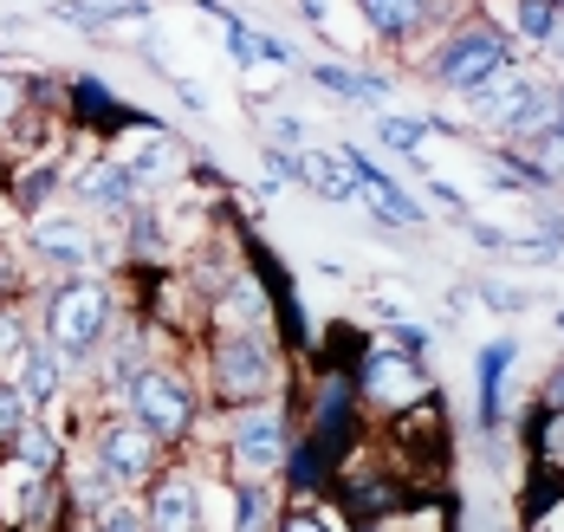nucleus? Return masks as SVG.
I'll list each match as a JSON object with an SVG mask.
<instances>
[{"mask_svg":"<svg viewBox=\"0 0 564 532\" xmlns=\"http://www.w3.org/2000/svg\"><path fill=\"white\" fill-rule=\"evenodd\" d=\"M558 332H564V312H558Z\"/></svg>","mask_w":564,"mask_h":532,"instance_id":"7c9ffc66","label":"nucleus"},{"mask_svg":"<svg viewBox=\"0 0 564 532\" xmlns=\"http://www.w3.org/2000/svg\"><path fill=\"white\" fill-rule=\"evenodd\" d=\"M221 312L234 318V325H260V312H267V298H260L253 286H247V280H240V286H234V293L221 298Z\"/></svg>","mask_w":564,"mask_h":532,"instance_id":"6ab92c4d","label":"nucleus"},{"mask_svg":"<svg viewBox=\"0 0 564 532\" xmlns=\"http://www.w3.org/2000/svg\"><path fill=\"white\" fill-rule=\"evenodd\" d=\"M545 46H552V53H558V59H564V13H558V20H552V33H545Z\"/></svg>","mask_w":564,"mask_h":532,"instance_id":"c85d7f7f","label":"nucleus"},{"mask_svg":"<svg viewBox=\"0 0 564 532\" xmlns=\"http://www.w3.org/2000/svg\"><path fill=\"white\" fill-rule=\"evenodd\" d=\"M33 247L65 260V267H91L98 260V247H91V235L78 221H33Z\"/></svg>","mask_w":564,"mask_h":532,"instance_id":"6e6552de","label":"nucleus"},{"mask_svg":"<svg viewBox=\"0 0 564 532\" xmlns=\"http://www.w3.org/2000/svg\"><path fill=\"white\" fill-rule=\"evenodd\" d=\"M285 455V428L273 410H247L234 415V468L247 474V480H267V474L280 468Z\"/></svg>","mask_w":564,"mask_h":532,"instance_id":"20e7f679","label":"nucleus"},{"mask_svg":"<svg viewBox=\"0 0 564 532\" xmlns=\"http://www.w3.org/2000/svg\"><path fill=\"white\" fill-rule=\"evenodd\" d=\"M480 293L494 298V305H500V312H519V305H525V298H519V293H507V286H480Z\"/></svg>","mask_w":564,"mask_h":532,"instance_id":"a878e982","label":"nucleus"},{"mask_svg":"<svg viewBox=\"0 0 564 532\" xmlns=\"http://www.w3.org/2000/svg\"><path fill=\"white\" fill-rule=\"evenodd\" d=\"M552 403H564V370L552 377Z\"/></svg>","mask_w":564,"mask_h":532,"instance_id":"c756f323","label":"nucleus"},{"mask_svg":"<svg viewBox=\"0 0 564 532\" xmlns=\"http://www.w3.org/2000/svg\"><path fill=\"white\" fill-rule=\"evenodd\" d=\"M305 188H318L325 202H344V195H357V182H350V156H344V150H325V156H312V163H305Z\"/></svg>","mask_w":564,"mask_h":532,"instance_id":"f8f14e48","label":"nucleus"},{"mask_svg":"<svg viewBox=\"0 0 564 532\" xmlns=\"http://www.w3.org/2000/svg\"><path fill=\"white\" fill-rule=\"evenodd\" d=\"M552 7H564V0H552Z\"/></svg>","mask_w":564,"mask_h":532,"instance_id":"2f4dec72","label":"nucleus"},{"mask_svg":"<svg viewBox=\"0 0 564 532\" xmlns=\"http://www.w3.org/2000/svg\"><path fill=\"white\" fill-rule=\"evenodd\" d=\"M130 410H137V422H143L156 442H170V435L188 428L195 403H188V390L175 383L170 370H137V377H130Z\"/></svg>","mask_w":564,"mask_h":532,"instance_id":"f03ea898","label":"nucleus"},{"mask_svg":"<svg viewBox=\"0 0 564 532\" xmlns=\"http://www.w3.org/2000/svg\"><path fill=\"white\" fill-rule=\"evenodd\" d=\"M195 513H202L195 487L188 480H163L156 500H150V532H195Z\"/></svg>","mask_w":564,"mask_h":532,"instance_id":"1a4fd4ad","label":"nucleus"},{"mask_svg":"<svg viewBox=\"0 0 564 532\" xmlns=\"http://www.w3.org/2000/svg\"><path fill=\"white\" fill-rule=\"evenodd\" d=\"M46 188H53V170H33V176H26V202H40Z\"/></svg>","mask_w":564,"mask_h":532,"instance_id":"bb28decb","label":"nucleus"},{"mask_svg":"<svg viewBox=\"0 0 564 532\" xmlns=\"http://www.w3.org/2000/svg\"><path fill=\"white\" fill-rule=\"evenodd\" d=\"M221 383L227 390H240V397H253V390L273 383V351L260 345V332H240V338H227L221 345Z\"/></svg>","mask_w":564,"mask_h":532,"instance_id":"423d86ee","label":"nucleus"},{"mask_svg":"<svg viewBox=\"0 0 564 532\" xmlns=\"http://www.w3.org/2000/svg\"><path fill=\"white\" fill-rule=\"evenodd\" d=\"M105 318H111V293L98 280H72L65 293H53L46 332H53L58 351H91V338L105 332Z\"/></svg>","mask_w":564,"mask_h":532,"instance_id":"f257e3e1","label":"nucleus"},{"mask_svg":"<svg viewBox=\"0 0 564 532\" xmlns=\"http://www.w3.org/2000/svg\"><path fill=\"white\" fill-rule=\"evenodd\" d=\"M98 462L111 468V480H150L156 474V435L143 422H105Z\"/></svg>","mask_w":564,"mask_h":532,"instance_id":"39448f33","label":"nucleus"},{"mask_svg":"<svg viewBox=\"0 0 564 532\" xmlns=\"http://www.w3.org/2000/svg\"><path fill=\"white\" fill-rule=\"evenodd\" d=\"M552 20H558V7H552V0H512V26H519V33L545 40V33H552Z\"/></svg>","mask_w":564,"mask_h":532,"instance_id":"f3484780","label":"nucleus"},{"mask_svg":"<svg viewBox=\"0 0 564 532\" xmlns=\"http://www.w3.org/2000/svg\"><path fill=\"white\" fill-rule=\"evenodd\" d=\"M98 520H105V532H150V513H137V507H123V500H111Z\"/></svg>","mask_w":564,"mask_h":532,"instance_id":"4be33fe9","label":"nucleus"},{"mask_svg":"<svg viewBox=\"0 0 564 532\" xmlns=\"http://www.w3.org/2000/svg\"><path fill=\"white\" fill-rule=\"evenodd\" d=\"M507 65V46H500V33H487V26H474V33H454L448 53L435 59V72H442V85H454V91H474L487 72H500Z\"/></svg>","mask_w":564,"mask_h":532,"instance_id":"7ed1b4c3","label":"nucleus"},{"mask_svg":"<svg viewBox=\"0 0 564 532\" xmlns=\"http://www.w3.org/2000/svg\"><path fill=\"white\" fill-rule=\"evenodd\" d=\"M20 397L26 403H53L58 397V357L53 351H20Z\"/></svg>","mask_w":564,"mask_h":532,"instance_id":"ddd939ff","label":"nucleus"},{"mask_svg":"<svg viewBox=\"0 0 564 532\" xmlns=\"http://www.w3.org/2000/svg\"><path fill=\"white\" fill-rule=\"evenodd\" d=\"M20 455H26V468L33 474H46L58 462V442L46 435V428H20Z\"/></svg>","mask_w":564,"mask_h":532,"instance_id":"a211bd4d","label":"nucleus"},{"mask_svg":"<svg viewBox=\"0 0 564 532\" xmlns=\"http://www.w3.org/2000/svg\"><path fill=\"white\" fill-rule=\"evenodd\" d=\"M364 390H370V397H415V390H422V370H415L409 357H377V363L364 370Z\"/></svg>","mask_w":564,"mask_h":532,"instance_id":"9b49d317","label":"nucleus"},{"mask_svg":"<svg viewBox=\"0 0 564 532\" xmlns=\"http://www.w3.org/2000/svg\"><path fill=\"white\" fill-rule=\"evenodd\" d=\"M137 170L130 163H98V170H85V195L91 202H111V208H137Z\"/></svg>","mask_w":564,"mask_h":532,"instance_id":"9d476101","label":"nucleus"},{"mask_svg":"<svg viewBox=\"0 0 564 532\" xmlns=\"http://www.w3.org/2000/svg\"><path fill=\"white\" fill-rule=\"evenodd\" d=\"M344 156H350V182H357V195H364L383 221H395V228H415V221H422V208H415V202H409V195H402L383 170H370L357 150H344Z\"/></svg>","mask_w":564,"mask_h":532,"instance_id":"0eeeda50","label":"nucleus"},{"mask_svg":"<svg viewBox=\"0 0 564 532\" xmlns=\"http://www.w3.org/2000/svg\"><path fill=\"white\" fill-rule=\"evenodd\" d=\"M13 105H20V78H0V118H7Z\"/></svg>","mask_w":564,"mask_h":532,"instance_id":"cd10ccee","label":"nucleus"},{"mask_svg":"<svg viewBox=\"0 0 564 532\" xmlns=\"http://www.w3.org/2000/svg\"><path fill=\"white\" fill-rule=\"evenodd\" d=\"M26 345H20V325L13 318H0V357H20Z\"/></svg>","mask_w":564,"mask_h":532,"instance_id":"b1692460","label":"nucleus"},{"mask_svg":"<svg viewBox=\"0 0 564 532\" xmlns=\"http://www.w3.org/2000/svg\"><path fill=\"white\" fill-rule=\"evenodd\" d=\"M234 532H267V500H260V487H240V526Z\"/></svg>","mask_w":564,"mask_h":532,"instance_id":"5701e85b","label":"nucleus"},{"mask_svg":"<svg viewBox=\"0 0 564 532\" xmlns=\"http://www.w3.org/2000/svg\"><path fill=\"white\" fill-rule=\"evenodd\" d=\"M377 130H383L390 150H422V137H429V123H409V118H383Z\"/></svg>","mask_w":564,"mask_h":532,"instance_id":"aec40b11","label":"nucleus"},{"mask_svg":"<svg viewBox=\"0 0 564 532\" xmlns=\"http://www.w3.org/2000/svg\"><path fill=\"white\" fill-rule=\"evenodd\" d=\"M137 247H143V253H150V247H163V228H156L150 215H137Z\"/></svg>","mask_w":564,"mask_h":532,"instance_id":"393cba45","label":"nucleus"},{"mask_svg":"<svg viewBox=\"0 0 564 532\" xmlns=\"http://www.w3.org/2000/svg\"><path fill=\"white\" fill-rule=\"evenodd\" d=\"M130 170H137V182H163V176H175V143L163 137V130H156V137L137 150V163H130Z\"/></svg>","mask_w":564,"mask_h":532,"instance_id":"dca6fc26","label":"nucleus"},{"mask_svg":"<svg viewBox=\"0 0 564 532\" xmlns=\"http://www.w3.org/2000/svg\"><path fill=\"white\" fill-rule=\"evenodd\" d=\"M26 428V397L20 383H0V435H20Z\"/></svg>","mask_w":564,"mask_h":532,"instance_id":"412c9836","label":"nucleus"},{"mask_svg":"<svg viewBox=\"0 0 564 532\" xmlns=\"http://www.w3.org/2000/svg\"><path fill=\"white\" fill-rule=\"evenodd\" d=\"M364 7V20L377 26V33H390V40H402L415 20H422V0H357Z\"/></svg>","mask_w":564,"mask_h":532,"instance_id":"4468645a","label":"nucleus"},{"mask_svg":"<svg viewBox=\"0 0 564 532\" xmlns=\"http://www.w3.org/2000/svg\"><path fill=\"white\" fill-rule=\"evenodd\" d=\"M507 363H512V345H487L480 351V422L500 415V377H507Z\"/></svg>","mask_w":564,"mask_h":532,"instance_id":"2eb2a0df","label":"nucleus"}]
</instances>
